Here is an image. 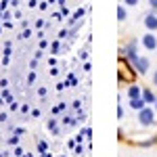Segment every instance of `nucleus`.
Here are the masks:
<instances>
[{
    "label": "nucleus",
    "instance_id": "nucleus-1",
    "mask_svg": "<svg viewBox=\"0 0 157 157\" xmlns=\"http://www.w3.org/2000/svg\"><path fill=\"white\" fill-rule=\"evenodd\" d=\"M136 113H138L136 115V121H138L140 128H151L155 124V113H157L155 107H149L147 105V107H143L140 111H136Z\"/></svg>",
    "mask_w": 157,
    "mask_h": 157
},
{
    "label": "nucleus",
    "instance_id": "nucleus-2",
    "mask_svg": "<svg viewBox=\"0 0 157 157\" xmlns=\"http://www.w3.org/2000/svg\"><path fill=\"white\" fill-rule=\"evenodd\" d=\"M134 71L140 73V75H147V73L151 71V61L147 59V57H138V59L134 61Z\"/></svg>",
    "mask_w": 157,
    "mask_h": 157
},
{
    "label": "nucleus",
    "instance_id": "nucleus-3",
    "mask_svg": "<svg viewBox=\"0 0 157 157\" xmlns=\"http://www.w3.org/2000/svg\"><path fill=\"white\" fill-rule=\"evenodd\" d=\"M140 44L145 50H157V36L155 32H147L145 36L140 38Z\"/></svg>",
    "mask_w": 157,
    "mask_h": 157
},
{
    "label": "nucleus",
    "instance_id": "nucleus-4",
    "mask_svg": "<svg viewBox=\"0 0 157 157\" xmlns=\"http://www.w3.org/2000/svg\"><path fill=\"white\" fill-rule=\"evenodd\" d=\"M143 23H145L147 32H157V13L149 11L145 17H143Z\"/></svg>",
    "mask_w": 157,
    "mask_h": 157
},
{
    "label": "nucleus",
    "instance_id": "nucleus-5",
    "mask_svg": "<svg viewBox=\"0 0 157 157\" xmlns=\"http://www.w3.org/2000/svg\"><path fill=\"white\" fill-rule=\"evenodd\" d=\"M126 94H128V98H138V97H143V88L138 84H130L128 90H126Z\"/></svg>",
    "mask_w": 157,
    "mask_h": 157
},
{
    "label": "nucleus",
    "instance_id": "nucleus-6",
    "mask_svg": "<svg viewBox=\"0 0 157 157\" xmlns=\"http://www.w3.org/2000/svg\"><path fill=\"white\" fill-rule=\"evenodd\" d=\"M128 105H130V109H134V111H140L143 107H147L145 98L138 97V98H128Z\"/></svg>",
    "mask_w": 157,
    "mask_h": 157
},
{
    "label": "nucleus",
    "instance_id": "nucleus-7",
    "mask_svg": "<svg viewBox=\"0 0 157 157\" xmlns=\"http://www.w3.org/2000/svg\"><path fill=\"white\" fill-rule=\"evenodd\" d=\"M143 98H145L147 105H155V101H157L155 92H153L151 88H143Z\"/></svg>",
    "mask_w": 157,
    "mask_h": 157
},
{
    "label": "nucleus",
    "instance_id": "nucleus-8",
    "mask_svg": "<svg viewBox=\"0 0 157 157\" xmlns=\"http://www.w3.org/2000/svg\"><path fill=\"white\" fill-rule=\"evenodd\" d=\"M126 9H128L126 4H120L117 6V21H126V17H128V11Z\"/></svg>",
    "mask_w": 157,
    "mask_h": 157
},
{
    "label": "nucleus",
    "instance_id": "nucleus-9",
    "mask_svg": "<svg viewBox=\"0 0 157 157\" xmlns=\"http://www.w3.org/2000/svg\"><path fill=\"white\" fill-rule=\"evenodd\" d=\"M121 4H126V6L134 9V6H138V0H121Z\"/></svg>",
    "mask_w": 157,
    "mask_h": 157
},
{
    "label": "nucleus",
    "instance_id": "nucleus-10",
    "mask_svg": "<svg viewBox=\"0 0 157 157\" xmlns=\"http://www.w3.org/2000/svg\"><path fill=\"white\" fill-rule=\"evenodd\" d=\"M147 4H149V9H151V11L157 13V0H147Z\"/></svg>",
    "mask_w": 157,
    "mask_h": 157
},
{
    "label": "nucleus",
    "instance_id": "nucleus-11",
    "mask_svg": "<svg viewBox=\"0 0 157 157\" xmlns=\"http://www.w3.org/2000/svg\"><path fill=\"white\" fill-rule=\"evenodd\" d=\"M151 82H153V86L157 88V69H155L153 73H151Z\"/></svg>",
    "mask_w": 157,
    "mask_h": 157
},
{
    "label": "nucleus",
    "instance_id": "nucleus-12",
    "mask_svg": "<svg viewBox=\"0 0 157 157\" xmlns=\"http://www.w3.org/2000/svg\"><path fill=\"white\" fill-rule=\"evenodd\" d=\"M155 111H157V101H155Z\"/></svg>",
    "mask_w": 157,
    "mask_h": 157
}]
</instances>
